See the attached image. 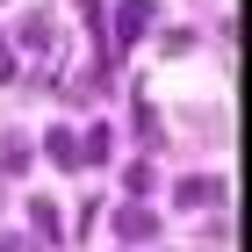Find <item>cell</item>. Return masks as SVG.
<instances>
[{"label":"cell","mask_w":252,"mask_h":252,"mask_svg":"<svg viewBox=\"0 0 252 252\" xmlns=\"http://www.w3.org/2000/svg\"><path fill=\"white\" fill-rule=\"evenodd\" d=\"M29 223H36L43 245H58V202H51V194H36V202H29Z\"/></svg>","instance_id":"cell-5"},{"label":"cell","mask_w":252,"mask_h":252,"mask_svg":"<svg viewBox=\"0 0 252 252\" xmlns=\"http://www.w3.org/2000/svg\"><path fill=\"white\" fill-rule=\"evenodd\" d=\"M0 252H36V238H0Z\"/></svg>","instance_id":"cell-10"},{"label":"cell","mask_w":252,"mask_h":252,"mask_svg":"<svg viewBox=\"0 0 252 252\" xmlns=\"http://www.w3.org/2000/svg\"><path fill=\"white\" fill-rule=\"evenodd\" d=\"M15 72H22V58H15V43H0V87H15Z\"/></svg>","instance_id":"cell-9"},{"label":"cell","mask_w":252,"mask_h":252,"mask_svg":"<svg viewBox=\"0 0 252 252\" xmlns=\"http://www.w3.org/2000/svg\"><path fill=\"white\" fill-rule=\"evenodd\" d=\"M180 202H188V209H209V202H223V188L202 180V173H188V180H180Z\"/></svg>","instance_id":"cell-6"},{"label":"cell","mask_w":252,"mask_h":252,"mask_svg":"<svg viewBox=\"0 0 252 252\" xmlns=\"http://www.w3.org/2000/svg\"><path fill=\"white\" fill-rule=\"evenodd\" d=\"M15 43L29 51V58H43V65H51V58H58V22H51V15H29V22L15 29ZM22 51H15V58H22Z\"/></svg>","instance_id":"cell-1"},{"label":"cell","mask_w":252,"mask_h":252,"mask_svg":"<svg viewBox=\"0 0 252 252\" xmlns=\"http://www.w3.org/2000/svg\"><path fill=\"white\" fill-rule=\"evenodd\" d=\"M0 173H29V144L22 137H0Z\"/></svg>","instance_id":"cell-7"},{"label":"cell","mask_w":252,"mask_h":252,"mask_svg":"<svg viewBox=\"0 0 252 252\" xmlns=\"http://www.w3.org/2000/svg\"><path fill=\"white\" fill-rule=\"evenodd\" d=\"M144 29H152V0H123V7H116V29H108V51H130Z\"/></svg>","instance_id":"cell-2"},{"label":"cell","mask_w":252,"mask_h":252,"mask_svg":"<svg viewBox=\"0 0 252 252\" xmlns=\"http://www.w3.org/2000/svg\"><path fill=\"white\" fill-rule=\"evenodd\" d=\"M87 29H108V22H101V0H87ZM101 72H108V43L94 36V79H101Z\"/></svg>","instance_id":"cell-8"},{"label":"cell","mask_w":252,"mask_h":252,"mask_svg":"<svg viewBox=\"0 0 252 252\" xmlns=\"http://www.w3.org/2000/svg\"><path fill=\"white\" fill-rule=\"evenodd\" d=\"M116 231L130 238V245H144V238H158V216L144 209V202H123V209H116Z\"/></svg>","instance_id":"cell-3"},{"label":"cell","mask_w":252,"mask_h":252,"mask_svg":"<svg viewBox=\"0 0 252 252\" xmlns=\"http://www.w3.org/2000/svg\"><path fill=\"white\" fill-rule=\"evenodd\" d=\"M43 158L65 166V173H79V130H43Z\"/></svg>","instance_id":"cell-4"}]
</instances>
